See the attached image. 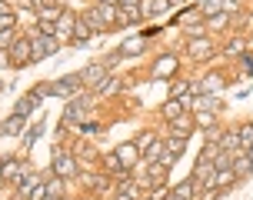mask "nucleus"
Masks as SVG:
<instances>
[{"label": "nucleus", "instance_id": "obj_1", "mask_svg": "<svg viewBox=\"0 0 253 200\" xmlns=\"http://www.w3.org/2000/svg\"><path fill=\"white\" fill-rule=\"evenodd\" d=\"M84 20L90 24V30H103V27H110L117 20V10L107 7V3H100V7H93V10L84 13Z\"/></svg>", "mask_w": 253, "mask_h": 200}, {"label": "nucleus", "instance_id": "obj_2", "mask_svg": "<svg viewBox=\"0 0 253 200\" xmlns=\"http://www.w3.org/2000/svg\"><path fill=\"white\" fill-rule=\"evenodd\" d=\"M107 80H110V70H107L103 63H90L87 70L80 74V84H87V87H93V90H100Z\"/></svg>", "mask_w": 253, "mask_h": 200}, {"label": "nucleus", "instance_id": "obj_3", "mask_svg": "<svg viewBox=\"0 0 253 200\" xmlns=\"http://www.w3.org/2000/svg\"><path fill=\"white\" fill-rule=\"evenodd\" d=\"M53 174L60 177V180H70V177L77 174L74 153H67V150H57V153H53Z\"/></svg>", "mask_w": 253, "mask_h": 200}, {"label": "nucleus", "instance_id": "obj_4", "mask_svg": "<svg viewBox=\"0 0 253 200\" xmlns=\"http://www.w3.org/2000/svg\"><path fill=\"white\" fill-rule=\"evenodd\" d=\"M10 60L17 63V67H24V63H34V44L30 40H13L10 44Z\"/></svg>", "mask_w": 253, "mask_h": 200}, {"label": "nucleus", "instance_id": "obj_5", "mask_svg": "<svg viewBox=\"0 0 253 200\" xmlns=\"http://www.w3.org/2000/svg\"><path fill=\"white\" fill-rule=\"evenodd\" d=\"M80 87V77H63V80H57V84H47V94H53V97H74V90Z\"/></svg>", "mask_w": 253, "mask_h": 200}, {"label": "nucleus", "instance_id": "obj_6", "mask_svg": "<svg viewBox=\"0 0 253 200\" xmlns=\"http://www.w3.org/2000/svg\"><path fill=\"white\" fill-rule=\"evenodd\" d=\"M30 44H34V63L43 60V57H50V53H57V40L53 37H43V34H40V37H34Z\"/></svg>", "mask_w": 253, "mask_h": 200}, {"label": "nucleus", "instance_id": "obj_7", "mask_svg": "<svg viewBox=\"0 0 253 200\" xmlns=\"http://www.w3.org/2000/svg\"><path fill=\"white\" fill-rule=\"evenodd\" d=\"M117 157H120V163L130 170V167H137V160H140V147L137 144H120V147H117Z\"/></svg>", "mask_w": 253, "mask_h": 200}, {"label": "nucleus", "instance_id": "obj_8", "mask_svg": "<svg viewBox=\"0 0 253 200\" xmlns=\"http://www.w3.org/2000/svg\"><path fill=\"white\" fill-rule=\"evenodd\" d=\"M193 127H197V120L187 117V113H180L177 120H170V130H173L177 137H190V134H193Z\"/></svg>", "mask_w": 253, "mask_h": 200}, {"label": "nucleus", "instance_id": "obj_9", "mask_svg": "<svg viewBox=\"0 0 253 200\" xmlns=\"http://www.w3.org/2000/svg\"><path fill=\"white\" fill-rule=\"evenodd\" d=\"M24 130H27V124H24V117H17V113L0 124V134H7V137H20Z\"/></svg>", "mask_w": 253, "mask_h": 200}, {"label": "nucleus", "instance_id": "obj_10", "mask_svg": "<svg viewBox=\"0 0 253 200\" xmlns=\"http://www.w3.org/2000/svg\"><path fill=\"white\" fill-rule=\"evenodd\" d=\"M173 70H177V57H173V53H167V57H160V60L153 63V74L160 77V80H167Z\"/></svg>", "mask_w": 253, "mask_h": 200}, {"label": "nucleus", "instance_id": "obj_11", "mask_svg": "<svg viewBox=\"0 0 253 200\" xmlns=\"http://www.w3.org/2000/svg\"><path fill=\"white\" fill-rule=\"evenodd\" d=\"M237 180V174H233V167H223V170H216L213 174V180H210V187H216V190H227L230 184Z\"/></svg>", "mask_w": 253, "mask_h": 200}, {"label": "nucleus", "instance_id": "obj_12", "mask_svg": "<svg viewBox=\"0 0 253 200\" xmlns=\"http://www.w3.org/2000/svg\"><path fill=\"white\" fill-rule=\"evenodd\" d=\"M233 174L237 177H247V174H253V160L243 153V150H237L233 153Z\"/></svg>", "mask_w": 253, "mask_h": 200}, {"label": "nucleus", "instance_id": "obj_13", "mask_svg": "<svg viewBox=\"0 0 253 200\" xmlns=\"http://www.w3.org/2000/svg\"><path fill=\"white\" fill-rule=\"evenodd\" d=\"M190 57H197V60H203V57H213V44L197 37L193 44H190Z\"/></svg>", "mask_w": 253, "mask_h": 200}, {"label": "nucleus", "instance_id": "obj_14", "mask_svg": "<svg viewBox=\"0 0 253 200\" xmlns=\"http://www.w3.org/2000/svg\"><path fill=\"white\" fill-rule=\"evenodd\" d=\"M37 103H40V100H37V94H27V97H20L17 103H13V113H17V117H27V113L34 110Z\"/></svg>", "mask_w": 253, "mask_h": 200}, {"label": "nucleus", "instance_id": "obj_15", "mask_svg": "<svg viewBox=\"0 0 253 200\" xmlns=\"http://www.w3.org/2000/svg\"><path fill=\"white\" fill-rule=\"evenodd\" d=\"M90 34H93V30H90V24L84 20V17H80V20H74V34H70V37H74L77 44H87Z\"/></svg>", "mask_w": 253, "mask_h": 200}, {"label": "nucleus", "instance_id": "obj_16", "mask_svg": "<svg viewBox=\"0 0 253 200\" xmlns=\"http://www.w3.org/2000/svg\"><path fill=\"white\" fill-rule=\"evenodd\" d=\"M137 20H140V10H137V7H117V24H126V27H130V24H137Z\"/></svg>", "mask_w": 253, "mask_h": 200}, {"label": "nucleus", "instance_id": "obj_17", "mask_svg": "<svg viewBox=\"0 0 253 200\" xmlns=\"http://www.w3.org/2000/svg\"><path fill=\"white\" fill-rule=\"evenodd\" d=\"M160 113H164L167 120H177L180 113H183V100H173V97H170L164 107H160Z\"/></svg>", "mask_w": 253, "mask_h": 200}, {"label": "nucleus", "instance_id": "obj_18", "mask_svg": "<svg viewBox=\"0 0 253 200\" xmlns=\"http://www.w3.org/2000/svg\"><path fill=\"white\" fill-rule=\"evenodd\" d=\"M103 167H107L110 174H120V177H126V167L120 163V157H117V153H107V157H103Z\"/></svg>", "mask_w": 253, "mask_h": 200}, {"label": "nucleus", "instance_id": "obj_19", "mask_svg": "<svg viewBox=\"0 0 253 200\" xmlns=\"http://www.w3.org/2000/svg\"><path fill=\"white\" fill-rule=\"evenodd\" d=\"M216 147H220V150H237V147H240V130H233V134H223Z\"/></svg>", "mask_w": 253, "mask_h": 200}, {"label": "nucleus", "instance_id": "obj_20", "mask_svg": "<svg viewBox=\"0 0 253 200\" xmlns=\"http://www.w3.org/2000/svg\"><path fill=\"white\" fill-rule=\"evenodd\" d=\"M183 147H187V137H177V134H173V137H170V140L164 144V150H167V153H177V157L183 153Z\"/></svg>", "mask_w": 253, "mask_h": 200}, {"label": "nucleus", "instance_id": "obj_21", "mask_svg": "<svg viewBox=\"0 0 253 200\" xmlns=\"http://www.w3.org/2000/svg\"><path fill=\"white\" fill-rule=\"evenodd\" d=\"M63 17V10L57 7V3H50V7H40V20H50V24H57Z\"/></svg>", "mask_w": 253, "mask_h": 200}, {"label": "nucleus", "instance_id": "obj_22", "mask_svg": "<svg viewBox=\"0 0 253 200\" xmlns=\"http://www.w3.org/2000/svg\"><path fill=\"white\" fill-rule=\"evenodd\" d=\"M10 177H20V163L17 160H3V167H0V180H10Z\"/></svg>", "mask_w": 253, "mask_h": 200}, {"label": "nucleus", "instance_id": "obj_23", "mask_svg": "<svg viewBox=\"0 0 253 200\" xmlns=\"http://www.w3.org/2000/svg\"><path fill=\"white\" fill-rule=\"evenodd\" d=\"M160 153H164V144H160V140H150V147L143 150V157H147V160H157V157H160Z\"/></svg>", "mask_w": 253, "mask_h": 200}, {"label": "nucleus", "instance_id": "obj_24", "mask_svg": "<svg viewBox=\"0 0 253 200\" xmlns=\"http://www.w3.org/2000/svg\"><path fill=\"white\" fill-rule=\"evenodd\" d=\"M177 194H183L187 200H193V194H197V180H193V177H190V180H183V184L177 187Z\"/></svg>", "mask_w": 253, "mask_h": 200}, {"label": "nucleus", "instance_id": "obj_25", "mask_svg": "<svg viewBox=\"0 0 253 200\" xmlns=\"http://www.w3.org/2000/svg\"><path fill=\"white\" fill-rule=\"evenodd\" d=\"M167 7H170V0H150L147 3V13H164Z\"/></svg>", "mask_w": 253, "mask_h": 200}, {"label": "nucleus", "instance_id": "obj_26", "mask_svg": "<svg viewBox=\"0 0 253 200\" xmlns=\"http://www.w3.org/2000/svg\"><path fill=\"white\" fill-rule=\"evenodd\" d=\"M203 13H210V17L223 13V10H220V0H203Z\"/></svg>", "mask_w": 253, "mask_h": 200}, {"label": "nucleus", "instance_id": "obj_27", "mask_svg": "<svg viewBox=\"0 0 253 200\" xmlns=\"http://www.w3.org/2000/svg\"><path fill=\"white\" fill-rule=\"evenodd\" d=\"M37 184H40V177H24V180H20V194H30Z\"/></svg>", "mask_w": 253, "mask_h": 200}, {"label": "nucleus", "instance_id": "obj_28", "mask_svg": "<svg viewBox=\"0 0 253 200\" xmlns=\"http://www.w3.org/2000/svg\"><path fill=\"white\" fill-rule=\"evenodd\" d=\"M240 144H243V147H250V144H253V124L240 130Z\"/></svg>", "mask_w": 253, "mask_h": 200}, {"label": "nucleus", "instance_id": "obj_29", "mask_svg": "<svg viewBox=\"0 0 253 200\" xmlns=\"http://www.w3.org/2000/svg\"><path fill=\"white\" fill-rule=\"evenodd\" d=\"M193 120H197V127H207V130L213 127V117H210V113H197Z\"/></svg>", "mask_w": 253, "mask_h": 200}, {"label": "nucleus", "instance_id": "obj_30", "mask_svg": "<svg viewBox=\"0 0 253 200\" xmlns=\"http://www.w3.org/2000/svg\"><path fill=\"white\" fill-rule=\"evenodd\" d=\"M43 197H47V184H37L30 190V200H43Z\"/></svg>", "mask_w": 253, "mask_h": 200}, {"label": "nucleus", "instance_id": "obj_31", "mask_svg": "<svg viewBox=\"0 0 253 200\" xmlns=\"http://www.w3.org/2000/svg\"><path fill=\"white\" fill-rule=\"evenodd\" d=\"M187 90H190V84H187V80H180V84H173V100H180L183 94H187Z\"/></svg>", "mask_w": 253, "mask_h": 200}, {"label": "nucleus", "instance_id": "obj_32", "mask_svg": "<svg viewBox=\"0 0 253 200\" xmlns=\"http://www.w3.org/2000/svg\"><path fill=\"white\" fill-rule=\"evenodd\" d=\"M13 24H17V20H13V13H7V17H0V30H13Z\"/></svg>", "mask_w": 253, "mask_h": 200}, {"label": "nucleus", "instance_id": "obj_33", "mask_svg": "<svg viewBox=\"0 0 253 200\" xmlns=\"http://www.w3.org/2000/svg\"><path fill=\"white\" fill-rule=\"evenodd\" d=\"M7 44H13V30H0V50L7 47Z\"/></svg>", "mask_w": 253, "mask_h": 200}, {"label": "nucleus", "instance_id": "obj_34", "mask_svg": "<svg viewBox=\"0 0 253 200\" xmlns=\"http://www.w3.org/2000/svg\"><path fill=\"white\" fill-rule=\"evenodd\" d=\"M60 190H63V184H60V180H53L50 187H47V194H50V197H60Z\"/></svg>", "mask_w": 253, "mask_h": 200}, {"label": "nucleus", "instance_id": "obj_35", "mask_svg": "<svg viewBox=\"0 0 253 200\" xmlns=\"http://www.w3.org/2000/svg\"><path fill=\"white\" fill-rule=\"evenodd\" d=\"M243 50V40H230V47H227V53H240Z\"/></svg>", "mask_w": 253, "mask_h": 200}, {"label": "nucleus", "instance_id": "obj_36", "mask_svg": "<svg viewBox=\"0 0 253 200\" xmlns=\"http://www.w3.org/2000/svg\"><path fill=\"white\" fill-rule=\"evenodd\" d=\"M227 20H230L227 13H216V17H213V27H227Z\"/></svg>", "mask_w": 253, "mask_h": 200}, {"label": "nucleus", "instance_id": "obj_37", "mask_svg": "<svg viewBox=\"0 0 253 200\" xmlns=\"http://www.w3.org/2000/svg\"><path fill=\"white\" fill-rule=\"evenodd\" d=\"M167 200H187V197H183V194H177V190H170V194H167Z\"/></svg>", "mask_w": 253, "mask_h": 200}, {"label": "nucleus", "instance_id": "obj_38", "mask_svg": "<svg viewBox=\"0 0 253 200\" xmlns=\"http://www.w3.org/2000/svg\"><path fill=\"white\" fill-rule=\"evenodd\" d=\"M117 3H120V7H137L140 0H117Z\"/></svg>", "mask_w": 253, "mask_h": 200}, {"label": "nucleus", "instance_id": "obj_39", "mask_svg": "<svg viewBox=\"0 0 253 200\" xmlns=\"http://www.w3.org/2000/svg\"><path fill=\"white\" fill-rule=\"evenodd\" d=\"M7 13H10V7H7V3H0V17H7Z\"/></svg>", "mask_w": 253, "mask_h": 200}, {"label": "nucleus", "instance_id": "obj_40", "mask_svg": "<svg viewBox=\"0 0 253 200\" xmlns=\"http://www.w3.org/2000/svg\"><path fill=\"white\" fill-rule=\"evenodd\" d=\"M247 157H250V160H253V144H250V147H247Z\"/></svg>", "mask_w": 253, "mask_h": 200}, {"label": "nucleus", "instance_id": "obj_41", "mask_svg": "<svg viewBox=\"0 0 253 200\" xmlns=\"http://www.w3.org/2000/svg\"><path fill=\"white\" fill-rule=\"evenodd\" d=\"M100 3H117V0H100Z\"/></svg>", "mask_w": 253, "mask_h": 200}, {"label": "nucleus", "instance_id": "obj_42", "mask_svg": "<svg viewBox=\"0 0 253 200\" xmlns=\"http://www.w3.org/2000/svg\"><path fill=\"white\" fill-rule=\"evenodd\" d=\"M170 3H180V0H170Z\"/></svg>", "mask_w": 253, "mask_h": 200}, {"label": "nucleus", "instance_id": "obj_43", "mask_svg": "<svg viewBox=\"0 0 253 200\" xmlns=\"http://www.w3.org/2000/svg\"><path fill=\"white\" fill-rule=\"evenodd\" d=\"M0 90H3V84H0Z\"/></svg>", "mask_w": 253, "mask_h": 200}, {"label": "nucleus", "instance_id": "obj_44", "mask_svg": "<svg viewBox=\"0 0 253 200\" xmlns=\"http://www.w3.org/2000/svg\"><path fill=\"white\" fill-rule=\"evenodd\" d=\"M0 3H3V0H0Z\"/></svg>", "mask_w": 253, "mask_h": 200}]
</instances>
